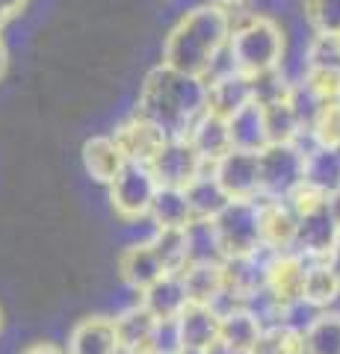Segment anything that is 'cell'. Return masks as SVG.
Wrapping results in <instances>:
<instances>
[{"label": "cell", "instance_id": "obj_36", "mask_svg": "<svg viewBox=\"0 0 340 354\" xmlns=\"http://www.w3.org/2000/svg\"><path fill=\"white\" fill-rule=\"evenodd\" d=\"M181 346V334H178V322L175 319H157V328H154V337H151V346L148 351L154 354H178Z\"/></svg>", "mask_w": 340, "mask_h": 354}, {"label": "cell", "instance_id": "obj_35", "mask_svg": "<svg viewBox=\"0 0 340 354\" xmlns=\"http://www.w3.org/2000/svg\"><path fill=\"white\" fill-rule=\"evenodd\" d=\"M305 18L311 21L314 32H337L340 30V0H302Z\"/></svg>", "mask_w": 340, "mask_h": 354}, {"label": "cell", "instance_id": "obj_38", "mask_svg": "<svg viewBox=\"0 0 340 354\" xmlns=\"http://www.w3.org/2000/svg\"><path fill=\"white\" fill-rule=\"evenodd\" d=\"M325 204H328V213H332V218H334V225L340 227V189L337 192H332L325 198Z\"/></svg>", "mask_w": 340, "mask_h": 354}, {"label": "cell", "instance_id": "obj_2", "mask_svg": "<svg viewBox=\"0 0 340 354\" xmlns=\"http://www.w3.org/2000/svg\"><path fill=\"white\" fill-rule=\"evenodd\" d=\"M204 97L207 86L202 77L181 74L169 65H157L142 83L136 113L151 118L169 139H175L186 136L193 121L204 113Z\"/></svg>", "mask_w": 340, "mask_h": 354}, {"label": "cell", "instance_id": "obj_7", "mask_svg": "<svg viewBox=\"0 0 340 354\" xmlns=\"http://www.w3.org/2000/svg\"><path fill=\"white\" fill-rule=\"evenodd\" d=\"M340 236V227L334 225L332 213H328L325 198L311 207H305L302 213H296V239L293 251L305 260H325L328 251L334 248Z\"/></svg>", "mask_w": 340, "mask_h": 354}, {"label": "cell", "instance_id": "obj_27", "mask_svg": "<svg viewBox=\"0 0 340 354\" xmlns=\"http://www.w3.org/2000/svg\"><path fill=\"white\" fill-rule=\"evenodd\" d=\"M184 195H186V204H190V213H193V218H213L219 209H222L231 198L225 195V189L216 183V177H213V171H211V165L195 177V180L186 186L184 189Z\"/></svg>", "mask_w": 340, "mask_h": 354}, {"label": "cell", "instance_id": "obj_19", "mask_svg": "<svg viewBox=\"0 0 340 354\" xmlns=\"http://www.w3.org/2000/svg\"><path fill=\"white\" fill-rule=\"evenodd\" d=\"M302 183L308 189L328 198L340 189V148H320L311 145L305 151V177Z\"/></svg>", "mask_w": 340, "mask_h": 354}, {"label": "cell", "instance_id": "obj_28", "mask_svg": "<svg viewBox=\"0 0 340 354\" xmlns=\"http://www.w3.org/2000/svg\"><path fill=\"white\" fill-rule=\"evenodd\" d=\"M305 354H340V310H320L302 330Z\"/></svg>", "mask_w": 340, "mask_h": 354}, {"label": "cell", "instance_id": "obj_26", "mask_svg": "<svg viewBox=\"0 0 340 354\" xmlns=\"http://www.w3.org/2000/svg\"><path fill=\"white\" fill-rule=\"evenodd\" d=\"M260 109H263V124H267L269 145H287V142H299L305 133H308L302 127V121L296 118L287 95L278 97V101L260 104Z\"/></svg>", "mask_w": 340, "mask_h": 354}, {"label": "cell", "instance_id": "obj_45", "mask_svg": "<svg viewBox=\"0 0 340 354\" xmlns=\"http://www.w3.org/2000/svg\"><path fill=\"white\" fill-rule=\"evenodd\" d=\"M142 354H154V351H142Z\"/></svg>", "mask_w": 340, "mask_h": 354}, {"label": "cell", "instance_id": "obj_5", "mask_svg": "<svg viewBox=\"0 0 340 354\" xmlns=\"http://www.w3.org/2000/svg\"><path fill=\"white\" fill-rule=\"evenodd\" d=\"M260 198L287 201L302 186L305 177V148L299 142L287 145H267L260 153Z\"/></svg>", "mask_w": 340, "mask_h": 354}, {"label": "cell", "instance_id": "obj_4", "mask_svg": "<svg viewBox=\"0 0 340 354\" xmlns=\"http://www.w3.org/2000/svg\"><path fill=\"white\" fill-rule=\"evenodd\" d=\"M219 248L228 257H246L260 248V201H228L211 218Z\"/></svg>", "mask_w": 340, "mask_h": 354}, {"label": "cell", "instance_id": "obj_39", "mask_svg": "<svg viewBox=\"0 0 340 354\" xmlns=\"http://www.w3.org/2000/svg\"><path fill=\"white\" fill-rule=\"evenodd\" d=\"M325 263L332 266V272L337 274V281H340V236H337V242H334V248L328 251V257H325Z\"/></svg>", "mask_w": 340, "mask_h": 354}, {"label": "cell", "instance_id": "obj_14", "mask_svg": "<svg viewBox=\"0 0 340 354\" xmlns=\"http://www.w3.org/2000/svg\"><path fill=\"white\" fill-rule=\"evenodd\" d=\"M260 201V245L284 254L293 251L296 239V213L287 201H272V198H258Z\"/></svg>", "mask_w": 340, "mask_h": 354}, {"label": "cell", "instance_id": "obj_3", "mask_svg": "<svg viewBox=\"0 0 340 354\" xmlns=\"http://www.w3.org/2000/svg\"><path fill=\"white\" fill-rule=\"evenodd\" d=\"M225 57L234 71L246 77L276 71L284 62V32L272 18L243 15L231 24Z\"/></svg>", "mask_w": 340, "mask_h": 354}, {"label": "cell", "instance_id": "obj_37", "mask_svg": "<svg viewBox=\"0 0 340 354\" xmlns=\"http://www.w3.org/2000/svg\"><path fill=\"white\" fill-rule=\"evenodd\" d=\"M21 354H65V351H60L57 346H51V342H33V346L24 348Z\"/></svg>", "mask_w": 340, "mask_h": 354}, {"label": "cell", "instance_id": "obj_1", "mask_svg": "<svg viewBox=\"0 0 340 354\" xmlns=\"http://www.w3.org/2000/svg\"><path fill=\"white\" fill-rule=\"evenodd\" d=\"M228 39H231V15L222 6H193L169 30L166 44H163V65L204 80L216 68L222 50L228 48Z\"/></svg>", "mask_w": 340, "mask_h": 354}, {"label": "cell", "instance_id": "obj_16", "mask_svg": "<svg viewBox=\"0 0 340 354\" xmlns=\"http://www.w3.org/2000/svg\"><path fill=\"white\" fill-rule=\"evenodd\" d=\"M118 272H122V281L130 286V290H148L154 281H160L163 274H169L163 269L160 257L151 248V242H134V245H127L122 251V257H118Z\"/></svg>", "mask_w": 340, "mask_h": 354}, {"label": "cell", "instance_id": "obj_41", "mask_svg": "<svg viewBox=\"0 0 340 354\" xmlns=\"http://www.w3.org/2000/svg\"><path fill=\"white\" fill-rule=\"evenodd\" d=\"M207 354H246V351H234V348H228V346H222V342H216V346L207 351Z\"/></svg>", "mask_w": 340, "mask_h": 354}, {"label": "cell", "instance_id": "obj_10", "mask_svg": "<svg viewBox=\"0 0 340 354\" xmlns=\"http://www.w3.org/2000/svg\"><path fill=\"white\" fill-rule=\"evenodd\" d=\"M207 97H204V113L219 115V118H231L240 113L246 104H251V80L246 74H240L231 68V62L222 71H213L204 80Z\"/></svg>", "mask_w": 340, "mask_h": 354}, {"label": "cell", "instance_id": "obj_6", "mask_svg": "<svg viewBox=\"0 0 340 354\" xmlns=\"http://www.w3.org/2000/svg\"><path fill=\"white\" fill-rule=\"evenodd\" d=\"M157 189H160V186L154 180L151 165L127 160L122 165V171L109 180V201H113V209L125 221H136V218L148 216L151 201H154Z\"/></svg>", "mask_w": 340, "mask_h": 354}, {"label": "cell", "instance_id": "obj_42", "mask_svg": "<svg viewBox=\"0 0 340 354\" xmlns=\"http://www.w3.org/2000/svg\"><path fill=\"white\" fill-rule=\"evenodd\" d=\"M3 71H6V44L0 39V77H3Z\"/></svg>", "mask_w": 340, "mask_h": 354}, {"label": "cell", "instance_id": "obj_9", "mask_svg": "<svg viewBox=\"0 0 340 354\" xmlns=\"http://www.w3.org/2000/svg\"><path fill=\"white\" fill-rule=\"evenodd\" d=\"M211 171L231 201H251V198H260V160H258L255 151L231 148L225 157H219L211 165Z\"/></svg>", "mask_w": 340, "mask_h": 354}, {"label": "cell", "instance_id": "obj_23", "mask_svg": "<svg viewBox=\"0 0 340 354\" xmlns=\"http://www.w3.org/2000/svg\"><path fill=\"white\" fill-rule=\"evenodd\" d=\"M340 298V281L325 260H308L302 281V301L314 310H332Z\"/></svg>", "mask_w": 340, "mask_h": 354}, {"label": "cell", "instance_id": "obj_18", "mask_svg": "<svg viewBox=\"0 0 340 354\" xmlns=\"http://www.w3.org/2000/svg\"><path fill=\"white\" fill-rule=\"evenodd\" d=\"M186 139L190 145L199 151V157L213 165L219 157H225L231 151V133H228V121L219 118V115H211V113H202L199 118L193 121V127L186 130Z\"/></svg>", "mask_w": 340, "mask_h": 354}, {"label": "cell", "instance_id": "obj_12", "mask_svg": "<svg viewBox=\"0 0 340 354\" xmlns=\"http://www.w3.org/2000/svg\"><path fill=\"white\" fill-rule=\"evenodd\" d=\"M305 266L308 260L299 257L296 251H284V254H272V260L267 266V290L276 298L278 304H293L302 301V281H305Z\"/></svg>", "mask_w": 340, "mask_h": 354}, {"label": "cell", "instance_id": "obj_20", "mask_svg": "<svg viewBox=\"0 0 340 354\" xmlns=\"http://www.w3.org/2000/svg\"><path fill=\"white\" fill-rule=\"evenodd\" d=\"M113 322H116V334H118L122 354H142V351H148L151 337H154V328H157V319L151 316L145 307H142V301L130 304L127 310H122Z\"/></svg>", "mask_w": 340, "mask_h": 354}, {"label": "cell", "instance_id": "obj_21", "mask_svg": "<svg viewBox=\"0 0 340 354\" xmlns=\"http://www.w3.org/2000/svg\"><path fill=\"white\" fill-rule=\"evenodd\" d=\"M127 162V157L118 148L116 136H92L83 142V165H86V174L98 183H107L122 171V165Z\"/></svg>", "mask_w": 340, "mask_h": 354}, {"label": "cell", "instance_id": "obj_17", "mask_svg": "<svg viewBox=\"0 0 340 354\" xmlns=\"http://www.w3.org/2000/svg\"><path fill=\"white\" fill-rule=\"evenodd\" d=\"M139 295H142L139 298L142 307H145L154 319H178L181 310L190 304V298H186V286L181 281V272L163 274L160 281H154L148 290H142Z\"/></svg>", "mask_w": 340, "mask_h": 354}, {"label": "cell", "instance_id": "obj_13", "mask_svg": "<svg viewBox=\"0 0 340 354\" xmlns=\"http://www.w3.org/2000/svg\"><path fill=\"white\" fill-rule=\"evenodd\" d=\"M65 354H122L116 322L109 316L80 319L69 334V348H65Z\"/></svg>", "mask_w": 340, "mask_h": 354}, {"label": "cell", "instance_id": "obj_30", "mask_svg": "<svg viewBox=\"0 0 340 354\" xmlns=\"http://www.w3.org/2000/svg\"><path fill=\"white\" fill-rule=\"evenodd\" d=\"M190 263H225L211 218H193L186 225V266Z\"/></svg>", "mask_w": 340, "mask_h": 354}, {"label": "cell", "instance_id": "obj_25", "mask_svg": "<svg viewBox=\"0 0 340 354\" xmlns=\"http://www.w3.org/2000/svg\"><path fill=\"white\" fill-rule=\"evenodd\" d=\"M228 133H231V148L240 151H255L260 153L269 145L267 139V124H263V109L260 104H246L240 113L228 118Z\"/></svg>", "mask_w": 340, "mask_h": 354}, {"label": "cell", "instance_id": "obj_15", "mask_svg": "<svg viewBox=\"0 0 340 354\" xmlns=\"http://www.w3.org/2000/svg\"><path fill=\"white\" fill-rule=\"evenodd\" d=\"M175 322L184 348L211 351L219 342V313L211 304H186Z\"/></svg>", "mask_w": 340, "mask_h": 354}, {"label": "cell", "instance_id": "obj_29", "mask_svg": "<svg viewBox=\"0 0 340 354\" xmlns=\"http://www.w3.org/2000/svg\"><path fill=\"white\" fill-rule=\"evenodd\" d=\"M148 216L154 221V227H186L193 221L184 189H169V186H160L157 189Z\"/></svg>", "mask_w": 340, "mask_h": 354}, {"label": "cell", "instance_id": "obj_43", "mask_svg": "<svg viewBox=\"0 0 340 354\" xmlns=\"http://www.w3.org/2000/svg\"><path fill=\"white\" fill-rule=\"evenodd\" d=\"M178 354H207V351H195V348H181Z\"/></svg>", "mask_w": 340, "mask_h": 354}, {"label": "cell", "instance_id": "obj_32", "mask_svg": "<svg viewBox=\"0 0 340 354\" xmlns=\"http://www.w3.org/2000/svg\"><path fill=\"white\" fill-rule=\"evenodd\" d=\"M305 68H323L340 74V30L337 32H316L305 53Z\"/></svg>", "mask_w": 340, "mask_h": 354}, {"label": "cell", "instance_id": "obj_24", "mask_svg": "<svg viewBox=\"0 0 340 354\" xmlns=\"http://www.w3.org/2000/svg\"><path fill=\"white\" fill-rule=\"evenodd\" d=\"M260 334H263L260 322L246 307H231V310H225V313H219V342H222V346L251 354Z\"/></svg>", "mask_w": 340, "mask_h": 354}, {"label": "cell", "instance_id": "obj_40", "mask_svg": "<svg viewBox=\"0 0 340 354\" xmlns=\"http://www.w3.org/2000/svg\"><path fill=\"white\" fill-rule=\"evenodd\" d=\"M24 3L27 0H0V12H3V18H12Z\"/></svg>", "mask_w": 340, "mask_h": 354}, {"label": "cell", "instance_id": "obj_44", "mask_svg": "<svg viewBox=\"0 0 340 354\" xmlns=\"http://www.w3.org/2000/svg\"><path fill=\"white\" fill-rule=\"evenodd\" d=\"M0 328H3V310H0Z\"/></svg>", "mask_w": 340, "mask_h": 354}, {"label": "cell", "instance_id": "obj_33", "mask_svg": "<svg viewBox=\"0 0 340 354\" xmlns=\"http://www.w3.org/2000/svg\"><path fill=\"white\" fill-rule=\"evenodd\" d=\"M308 136L320 148H340V101H328L311 121Z\"/></svg>", "mask_w": 340, "mask_h": 354}, {"label": "cell", "instance_id": "obj_31", "mask_svg": "<svg viewBox=\"0 0 340 354\" xmlns=\"http://www.w3.org/2000/svg\"><path fill=\"white\" fill-rule=\"evenodd\" d=\"M148 242L166 272H181L186 266V227H157Z\"/></svg>", "mask_w": 340, "mask_h": 354}, {"label": "cell", "instance_id": "obj_11", "mask_svg": "<svg viewBox=\"0 0 340 354\" xmlns=\"http://www.w3.org/2000/svg\"><path fill=\"white\" fill-rule=\"evenodd\" d=\"M113 136L118 142V148H122V153L134 162H151L160 153V148L169 142V136L154 124V121L139 115V113H134L127 121H122Z\"/></svg>", "mask_w": 340, "mask_h": 354}, {"label": "cell", "instance_id": "obj_8", "mask_svg": "<svg viewBox=\"0 0 340 354\" xmlns=\"http://www.w3.org/2000/svg\"><path fill=\"white\" fill-rule=\"evenodd\" d=\"M148 165L154 171L157 186H169V189H186L207 169V162L199 157V151L190 145L186 136L169 139Z\"/></svg>", "mask_w": 340, "mask_h": 354}, {"label": "cell", "instance_id": "obj_34", "mask_svg": "<svg viewBox=\"0 0 340 354\" xmlns=\"http://www.w3.org/2000/svg\"><path fill=\"white\" fill-rule=\"evenodd\" d=\"M251 354H305L302 351V334H296L287 325L267 328L258 339V346L251 348Z\"/></svg>", "mask_w": 340, "mask_h": 354}, {"label": "cell", "instance_id": "obj_22", "mask_svg": "<svg viewBox=\"0 0 340 354\" xmlns=\"http://www.w3.org/2000/svg\"><path fill=\"white\" fill-rule=\"evenodd\" d=\"M181 281L186 286L190 304H211L225 290V272L222 263H190L181 269Z\"/></svg>", "mask_w": 340, "mask_h": 354}]
</instances>
